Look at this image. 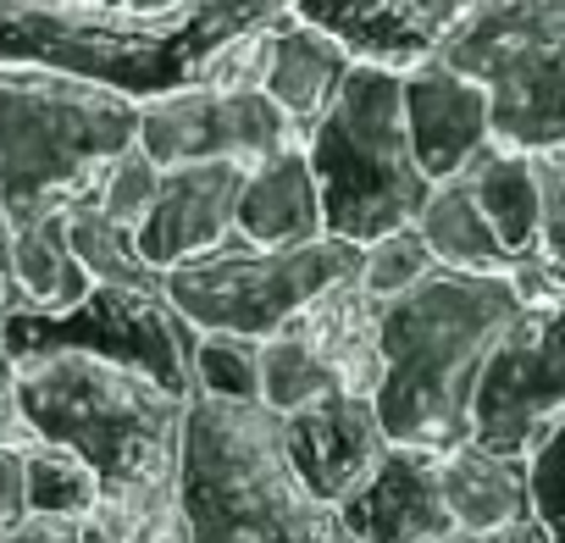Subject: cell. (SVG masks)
Wrapping results in <instances>:
<instances>
[{
    "instance_id": "14",
    "label": "cell",
    "mask_w": 565,
    "mask_h": 543,
    "mask_svg": "<svg viewBox=\"0 0 565 543\" xmlns=\"http://www.w3.org/2000/svg\"><path fill=\"white\" fill-rule=\"evenodd\" d=\"M249 167L233 161H200V167H172L156 178L150 211L134 227V249L145 266L172 272L183 260H200L233 238V211Z\"/></svg>"
},
{
    "instance_id": "34",
    "label": "cell",
    "mask_w": 565,
    "mask_h": 543,
    "mask_svg": "<svg viewBox=\"0 0 565 543\" xmlns=\"http://www.w3.org/2000/svg\"><path fill=\"white\" fill-rule=\"evenodd\" d=\"M433 543H477L471 532H444V537H433Z\"/></svg>"
},
{
    "instance_id": "4",
    "label": "cell",
    "mask_w": 565,
    "mask_h": 543,
    "mask_svg": "<svg viewBox=\"0 0 565 543\" xmlns=\"http://www.w3.org/2000/svg\"><path fill=\"white\" fill-rule=\"evenodd\" d=\"M521 295L510 278L444 272L377 306V388L372 411L383 438L422 455H449L471 444V400L488 355L521 317Z\"/></svg>"
},
{
    "instance_id": "21",
    "label": "cell",
    "mask_w": 565,
    "mask_h": 543,
    "mask_svg": "<svg viewBox=\"0 0 565 543\" xmlns=\"http://www.w3.org/2000/svg\"><path fill=\"white\" fill-rule=\"evenodd\" d=\"M427 244V255L444 266V272H477V278H510L515 260L504 255V244L493 238V227L482 222L466 178H444L433 183L427 205L416 211L411 222Z\"/></svg>"
},
{
    "instance_id": "2",
    "label": "cell",
    "mask_w": 565,
    "mask_h": 543,
    "mask_svg": "<svg viewBox=\"0 0 565 543\" xmlns=\"http://www.w3.org/2000/svg\"><path fill=\"white\" fill-rule=\"evenodd\" d=\"M295 0H194L183 12L139 18L95 0H0V67H40L134 106L189 84H211L216 62L289 18Z\"/></svg>"
},
{
    "instance_id": "30",
    "label": "cell",
    "mask_w": 565,
    "mask_h": 543,
    "mask_svg": "<svg viewBox=\"0 0 565 543\" xmlns=\"http://www.w3.org/2000/svg\"><path fill=\"white\" fill-rule=\"evenodd\" d=\"M29 521V493H23V449L0 444V532Z\"/></svg>"
},
{
    "instance_id": "9",
    "label": "cell",
    "mask_w": 565,
    "mask_h": 543,
    "mask_svg": "<svg viewBox=\"0 0 565 543\" xmlns=\"http://www.w3.org/2000/svg\"><path fill=\"white\" fill-rule=\"evenodd\" d=\"M350 278H361V249L344 238H317L300 249H249L227 238L222 249L161 272V289L194 333L266 344Z\"/></svg>"
},
{
    "instance_id": "24",
    "label": "cell",
    "mask_w": 565,
    "mask_h": 543,
    "mask_svg": "<svg viewBox=\"0 0 565 543\" xmlns=\"http://www.w3.org/2000/svg\"><path fill=\"white\" fill-rule=\"evenodd\" d=\"M433 266H438V260L427 255L422 233H416V227H394V233H383L377 244L361 249V289H366V300L383 306V300L411 295Z\"/></svg>"
},
{
    "instance_id": "33",
    "label": "cell",
    "mask_w": 565,
    "mask_h": 543,
    "mask_svg": "<svg viewBox=\"0 0 565 543\" xmlns=\"http://www.w3.org/2000/svg\"><path fill=\"white\" fill-rule=\"evenodd\" d=\"M95 7H117V12L161 18V12H183V7H194V0H95Z\"/></svg>"
},
{
    "instance_id": "28",
    "label": "cell",
    "mask_w": 565,
    "mask_h": 543,
    "mask_svg": "<svg viewBox=\"0 0 565 543\" xmlns=\"http://www.w3.org/2000/svg\"><path fill=\"white\" fill-rule=\"evenodd\" d=\"M23 311V289H18V272H12V227H7V211H0V339H7V322ZM0 444L23 449V433H18V416H12V366H7V350H0Z\"/></svg>"
},
{
    "instance_id": "1",
    "label": "cell",
    "mask_w": 565,
    "mask_h": 543,
    "mask_svg": "<svg viewBox=\"0 0 565 543\" xmlns=\"http://www.w3.org/2000/svg\"><path fill=\"white\" fill-rule=\"evenodd\" d=\"M139 106L40 67H0V211L29 317H62L84 300L67 249V216L89 211L111 167L134 150Z\"/></svg>"
},
{
    "instance_id": "25",
    "label": "cell",
    "mask_w": 565,
    "mask_h": 543,
    "mask_svg": "<svg viewBox=\"0 0 565 543\" xmlns=\"http://www.w3.org/2000/svg\"><path fill=\"white\" fill-rule=\"evenodd\" d=\"M521 460H526L532 521L548 532V543H565V416H554Z\"/></svg>"
},
{
    "instance_id": "10",
    "label": "cell",
    "mask_w": 565,
    "mask_h": 543,
    "mask_svg": "<svg viewBox=\"0 0 565 543\" xmlns=\"http://www.w3.org/2000/svg\"><path fill=\"white\" fill-rule=\"evenodd\" d=\"M554 416H565V289L543 306H526L488 355L471 400V444L493 455H526Z\"/></svg>"
},
{
    "instance_id": "11",
    "label": "cell",
    "mask_w": 565,
    "mask_h": 543,
    "mask_svg": "<svg viewBox=\"0 0 565 543\" xmlns=\"http://www.w3.org/2000/svg\"><path fill=\"white\" fill-rule=\"evenodd\" d=\"M134 145L156 172H172V167H200V161L260 167L300 139H295L289 117H282L260 89L189 84V89H172V95L139 106Z\"/></svg>"
},
{
    "instance_id": "29",
    "label": "cell",
    "mask_w": 565,
    "mask_h": 543,
    "mask_svg": "<svg viewBox=\"0 0 565 543\" xmlns=\"http://www.w3.org/2000/svg\"><path fill=\"white\" fill-rule=\"evenodd\" d=\"M84 543H189L183 532V510H161V515H89Z\"/></svg>"
},
{
    "instance_id": "26",
    "label": "cell",
    "mask_w": 565,
    "mask_h": 543,
    "mask_svg": "<svg viewBox=\"0 0 565 543\" xmlns=\"http://www.w3.org/2000/svg\"><path fill=\"white\" fill-rule=\"evenodd\" d=\"M532 172H537V260L543 272L565 289V150L554 156H532Z\"/></svg>"
},
{
    "instance_id": "19",
    "label": "cell",
    "mask_w": 565,
    "mask_h": 543,
    "mask_svg": "<svg viewBox=\"0 0 565 543\" xmlns=\"http://www.w3.org/2000/svg\"><path fill=\"white\" fill-rule=\"evenodd\" d=\"M438 488L455 532H499L510 521H526V460L521 455H493L482 444H455L438 455Z\"/></svg>"
},
{
    "instance_id": "16",
    "label": "cell",
    "mask_w": 565,
    "mask_h": 543,
    "mask_svg": "<svg viewBox=\"0 0 565 543\" xmlns=\"http://www.w3.org/2000/svg\"><path fill=\"white\" fill-rule=\"evenodd\" d=\"M339 521L355 543H433L455 532L438 488V455L388 444L372 477L339 504Z\"/></svg>"
},
{
    "instance_id": "17",
    "label": "cell",
    "mask_w": 565,
    "mask_h": 543,
    "mask_svg": "<svg viewBox=\"0 0 565 543\" xmlns=\"http://www.w3.org/2000/svg\"><path fill=\"white\" fill-rule=\"evenodd\" d=\"M350 51L333 45L322 29L300 23L295 12L277 18L266 29V62H260V95L289 117L295 139H306V128L333 106L339 84L350 78Z\"/></svg>"
},
{
    "instance_id": "12",
    "label": "cell",
    "mask_w": 565,
    "mask_h": 543,
    "mask_svg": "<svg viewBox=\"0 0 565 543\" xmlns=\"http://www.w3.org/2000/svg\"><path fill=\"white\" fill-rule=\"evenodd\" d=\"M471 7L477 0H295L289 12L344 45L350 62L411 73L449 45Z\"/></svg>"
},
{
    "instance_id": "32",
    "label": "cell",
    "mask_w": 565,
    "mask_h": 543,
    "mask_svg": "<svg viewBox=\"0 0 565 543\" xmlns=\"http://www.w3.org/2000/svg\"><path fill=\"white\" fill-rule=\"evenodd\" d=\"M477 543H548V532L526 515V521H510V526H499V532H482Z\"/></svg>"
},
{
    "instance_id": "22",
    "label": "cell",
    "mask_w": 565,
    "mask_h": 543,
    "mask_svg": "<svg viewBox=\"0 0 565 543\" xmlns=\"http://www.w3.org/2000/svg\"><path fill=\"white\" fill-rule=\"evenodd\" d=\"M23 493H29V515H45V521L84 526L100 510L95 471L56 444H23Z\"/></svg>"
},
{
    "instance_id": "15",
    "label": "cell",
    "mask_w": 565,
    "mask_h": 543,
    "mask_svg": "<svg viewBox=\"0 0 565 543\" xmlns=\"http://www.w3.org/2000/svg\"><path fill=\"white\" fill-rule=\"evenodd\" d=\"M399 111H405V139L411 156L422 167L427 183L460 178L488 145H493V123H488V95L444 67L438 56L399 73Z\"/></svg>"
},
{
    "instance_id": "31",
    "label": "cell",
    "mask_w": 565,
    "mask_h": 543,
    "mask_svg": "<svg viewBox=\"0 0 565 543\" xmlns=\"http://www.w3.org/2000/svg\"><path fill=\"white\" fill-rule=\"evenodd\" d=\"M0 543H84V532L73 521H45V515H29L23 526L0 532Z\"/></svg>"
},
{
    "instance_id": "8",
    "label": "cell",
    "mask_w": 565,
    "mask_h": 543,
    "mask_svg": "<svg viewBox=\"0 0 565 543\" xmlns=\"http://www.w3.org/2000/svg\"><path fill=\"white\" fill-rule=\"evenodd\" d=\"M438 62L488 95L493 145L565 150V0H477Z\"/></svg>"
},
{
    "instance_id": "6",
    "label": "cell",
    "mask_w": 565,
    "mask_h": 543,
    "mask_svg": "<svg viewBox=\"0 0 565 543\" xmlns=\"http://www.w3.org/2000/svg\"><path fill=\"white\" fill-rule=\"evenodd\" d=\"M178 510L189 543H355L339 510L295 482L277 416L260 405L189 400Z\"/></svg>"
},
{
    "instance_id": "7",
    "label": "cell",
    "mask_w": 565,
    "mask_h": 543,
    "mask_svg": "<svg viewBox=\"0 0 565 543\" xmlns=\"http://www.w3.org/2000/svg\"><path fill=\"white\" fill-rule=\"evenodd\" d=\"M300 150L317 178L322 233L344 238L355 249L377 244L394 227H411L433 194V183L422 178L411 139H405L399 73L355 62L350 78L339 84L333 106L306 128Z\"/></svg>"
},
{
    "instance_id": "20",
    "label": "cell",
    "mask_w": 565,
    "mask_h": 543,
    "mask_svg": "<svg viewBox=\"0 0 565 543\" xmlns=\"http://www.w3.org/2000/svg\"><path fill=\"white\" fill-rule=\"evenodd\" d=\"M466 189L482 211V222L493 227V238L504 244V255L521 266L537 255V172H532V156L521 150H504V145H488L466 172Z\"/></svg>"
},
{
    "instance_id": "3",
    "label": "cell",
    "mask_w": 565,
    "mask_h": 543,
    "mask_svg": "<svg viewBox=\"0 0 565 543\" xmlns=\"http://www.w3.org/2000/svg\"><path fill=\"white\" fill-rule=\"evenodd\" d=\"M12 416L23 444H56L95 471V515L178 510L189 400L161 383L84 350H40L12 361Z\"/></svg>"
},
{
    "instance_id": "27",
    "label": "cell",
    "mask_w": 565,
    "mask_h": 543,
    "mask_svg": "<svg viewBox=\"0 0 565 543\" xmlns=\"http://www.w3.org/2000/svg\"><path fill=\"white\" fill-rule=\"evenodd\" d=\"M156 167L139 156V145L111 167V178H106V189H100V200H95V211L106 216V222H117V227H139V216L150 211V194H156Z\"/></svg>"
},
{
    "instance_id": "5",
    "label": "cell",
    "mask_w": 565,
    "mask_h": 543,
    "mask_svg": "<svg viewBox=\"0 0 565 543\" xmlns=\"http://www.w3.org/2000/svg\"><path fill=\"white\" fill-rule=\"evenodd\" d=\"M67 249L84 272V300L62 317H29L18 311L7 322V366L18 355L40 350H84L100 361H117L150 383H161L178 400H194V328L172 311L161 272L139 260L134 233L106 222L95 205L67 216Z\"/></svg>"
},
{
    "instance_id": "13",
    "label": "cell",
    "mask_w": 565,
    "mask_h": 543,
    "mask_svg": "<svg viewBox=\"0 0 565 543\" xmlns=\"http://www.w3.org/2000/svg\"><path fill=\"white\" fill-rule=\"evenodd\" d=\"M277 438H282V460H289L295 482L317 504H333V510L372 477V466L388 449L372 400L366 394H344V388L322 394L317 405H306L295 416H282Z\"/></svg>"
},
{
    "instance_id": "18",
    "label": "cell",
    "mask_w": 565,
    "mask_h": 543,
    "mask_svg": "<svg viewBox=\"0 0 565 543\" xmlns=\"http://www.w3.org/2000/svg\"><path fill=\"white\" fill-rule=\"evenodd\" d=\"M233 238L249 244V249H300V244L328 238L322 233L317 178H311L300 145L277 150L271 161L244 172L238 211H233Z\"/></svg>"
},
{
    "instance_id": "23",
    "label": "cell",
    "mask_w": 565,
    "mask_h": 543,
    "mask_svg": "<svg viewBox=\"0 0 565 543\" xmlns=\"http://www.w3.org/2000/svg\"><path fill=\"white\" fill-rule=\"evenodd\" d=\"M194 394L222 405H255L260 400V344L200 333L194 339Z\"/></svg>"
}]
</instances>
